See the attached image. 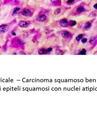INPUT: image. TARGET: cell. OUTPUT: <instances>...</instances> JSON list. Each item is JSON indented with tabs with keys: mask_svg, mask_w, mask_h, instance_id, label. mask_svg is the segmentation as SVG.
I'll use <instances>...</instances> for the list:
<instances>
[{
	"mask_svg": "<svg viewBox=\"0 0 97 126\" xmlns=\"http://www.w3.org/2000/svg\"><path fill=\"white\" fill-rule=\"evenodd\" d=\"M97 45V34L93 35L89 38L88 41L85 44V48L88 52H90Z\"/></svg>",
	"mask_w": 97,
	"mask_h": 126,
	"instance_id": "9",
	"label": "cell"
},
{
	"mask_svg": "<svg viewBox=\"0 0 97 126\" xmlns=\"http://www.w3.org/2000/svg\"><path fill=\"white\" fill-rule=\"evenodd\" d=\"M96 26V28H97V21H96V22H95Z\"/></svg>",
	"mask_w": 97,
	"mask_h": 126,
	"instance_id": "29",
	"label": "cell"
},
{
	"mask_svg": "<svg viewBox=\"0 0 97 126\" xmlns=\"http://www.w3.org/2000/svg\"><path fill=\"white\" fill-rule=\"evenodd\" d=\"M71 7L61 5L58 7L52 12L51 13V16L52 17H59L64 15L67 11L71 9Z\"/></svg>",
	"mask_w": 97,
	"mask_h": 126,
	"instance_id": "7",
	"label": "cell"
},
{
	"mask_svg": "<svg viewBox=\"0 0 97 126\" xmlns=\"http://www.w3.org/2000/svg\"><path fill=\"white\" fill-rule=\"evenodd\" d=\"M35 32V29H32L31 30H29V31H22V33H21V34L19 35L20 37L23 39H26L29 37L30 34L32 33H33Z\"/></svg>",
	"mask_w": 97,
	"mask_h": 126,
	"instance_id": "18",
	"label": "cell"
},
{
	"mask_svg": "<svg viewBox=\"0 0 97 126\" xmlns=\"http://www.w3.org/2000/svg\"><path fill=\"white\" fill-rule=\"evenodd\" d=\"M33 24L32 21H28L27 20H21L17 24V26L19 28L26 29L28 28Z\"/></svg>",
	"mask_w": 97,
	"mask_h": 126,
	"instance_id": "13",
	"label": "cell"
},
{
	"mask_svg": "<svg viewBox=\"0 0 97 126\" xmlns=\"http://www.w3.org/2000/svg\"><path fill=\"white\" fill-rule=\"evenodd\" d=\"M87 34L85 33H81L76 36L74 39L73 41L71 43L69 46V49L70 51V53H71L76 49L78 48V47L81 42V39Z\"/></svg>",
	"mask_w": 97,
	"mask_h": 126,
	"instance_id": "8",
	"label": "cell"
},
{
	"mask_svg": "<svg viewBox=\"0 0 97 126\" xmlns=\"http://www.w3.org/2000/svg\"><path fill=\"white\" fill-rule=\"evenodd\" d=\"M90 11L88 4L85 2H82L71 10L68 14L67 17L77 16L88 12Z\"/></svg>",
	"mask_w": 97,
	"mask_h": 126,
	"instance_id": "3",
	"label": "cell"
},
{
	"mask_svg": "<svg viewBox=\"0 0 97 126\" xmlns=\"http://www.w3.org/2000/svg\"><path fill=\"white\" fill-rule=\"evenodd\" d=\"M67 51L66 50H62L60 49L59 47L56 48L55 50V54L57 55H63L65 54Z\"/></svg>",
	"mask_w": 97,
	"mask_h": 126,
	"instance_id": "22",
	"label": "cell"
},
{
	"mask_svg": "<svg viewBox=\"0 0 97 126\" xmlns=\"http://www.w3.org/2000/svg\"><path fill=\"white\" fill-rule=\"evenodd\" d=\"M20 0H4L3 5H11L12 6H16L20 3Z\"/></svg>",
	"mask_w": 97,
	"mask_h": 126,
	"instance_id": "19",
	"label": "cell"
},
{
	"mask_svg": "<svg viewBox=\"0 0 97 126\" xmlns=\"http://www.w3.org/2000/svg\"><path fill=\"white\" fill-rule=\"evenodd\" d=\"M88 6L91 12L97 13V0H91L88 3Z\"/></svg>",
	"mask_w": 97,
	"mask_h": 126,
	"instance_id": "14",
	"label": "cell"
},
{
	"mask_svg": "<svg viewBox=\"0 0 97 126\" xmlns=\"http://www.w3.org/2000/svg\"><path fill=\"white\" fill-rule=\"evenodd\" d=\"M77 22L76 21L74 20H69L68 28L70 29H72L73 27L77 25Z\"/></svg>",
	"mask_w": 97,
	"mask_h": 126,
	"instance_id": "21",
	"label": "cell"
},
{
	"mask_svg": "<svg viewBox=\"0 0 97 126\" xmlns=\"http://www.w3.org/2000/svg\"><path fill=\"white\" fill-rule=\"evenodd\" d=\"M96 19L95 18H94L88 20L81 21L77 23V29L83 32L89 31L91 29Z\"/></svg>",
	"mask_w": 97,
	"mask_h": 126,
	"instance_id": "6",
	"label": "cell"
},
{
	"mask_svg": "<svg viewBox=\"0 0 97 126\" xmlns=\"http://www.w3.org/2000/svg\"><path fill=\"white\" fill-rule=\"evenodd\" d=\"M50 9L41 8L35 19L32 20L33 24L37 27H44L50 21L51 15Z\"/></svg>",
	"mask_w": 97,
	"mask_h": 126,
	"instance_id": "1",
	"label": "cell"
},
{
	"mask_svg": "<svg viewBox=\"0 0 97 126\" xmlns=\"http://www.w3.org/2000/svg\"><path fill=\"white\" fill-rule=\"evenodd\" d=\"M35 2L38 3H41L43 2L44 0H33Z\"/></svg>",
	"mask_w": 97,
	"mask_h": 126,
	"instance_id": "26",
	"label": "cell"
},
{
	"mask_svg": "<svg viewBox=\"0 0 97 126\" xmlns=\"http://www.w3.org/2000/svg\"><path fill=\"white\" fill-rule=\"evenodd\" d=\"M38 53L40 55H46L48 54L47 49L44 48H42L39 50L38 51Z\"/></svg>",
	"mask_w": 97,
	"mask_h": 126,
	"instance_id": "23",
	"label": "cell"
},
{
	"mask_svg": "<svg viewBox=\"0 0 97 126\" xmlns=\"http://www.w3.org/2000/svg\"><path fill=\"white\" fill-rule=\"evenodd\" d=\"M93 54V55H97V51H95V52H94Z\"/></svg>",
	"mask_w": 97,
	"mask_h": 126,
	"instance_id": "28",
	"label": "cell"
},
{
	"mask_svg": "<svg viewBox=\"0 0 97 126\" xmlns=\"http://www.w3.org/2000/svg\"><path fill=\"white\" fill-rule=\"evenodd\" d=\"M89 38H88V34L84 36L83 38L81 39V42L82 44L83 45L86 44L87 42L88 41V39Z\"/></svg>",
	"mask_w": 97,
	"mask_h": 126,
	"instance_id": "24",
	"label": "cell"
},
{
	"mask_svg": "<svg viewBox=\"0 0 97 126\" xmlns=\"http://www.w3.org/2000/svg\"><path fill=\"white\" fill-rule=\"evenodd\" d=\"M37 9L36 6L32 5H27L23 8L18 15L19 19L27 20L33 16Z\"/></svg>",
	"mask_w": 97,
	"mask_h": 126,
	"instance_id": "4",
	"label": "cell"
},
{
	"mask_svg": "<svg viewBox=\"0 0 97 126\" xmlns=\"http://www.w3.org/2000/svg\"><path fill=\"white\" fill-rule=\"evenodd\" d=\"M1 1H2V0H0V2H1Z\"/></svg>",
	"mask_w": 97,
	"mask_h": 126,
	"instance_id": "30",
	"label": "cell"
},
{
	"mask_svg": "<svg viewBox=\"0 0 97 126\" xmlns=\"http://www.w3.org/2000/svg\"><path fill=\"white\" fill-rule=\"evenodd\" d=\"M24 42L20 36H16L12 41V45L15 47H18L23 46Z\"/></svg>",
	"mask_w": 97,
	"mask_h": 126,
	"instance_id": "12",
	"label": "cell"
},
{
	"mask_svg": "<svg viewBox=\"0 0 97 126\" xmlns=\"http://www.w3.org/2000/svg\"><path fill=\"white\" fill-rule=\"evenodd\" d=\"M56 34L60 39L64 47H66L69 44L75 35L74 33L66 29L58 31L56 32Z\"/></svg>",
	"mask_w": 97,
	"mask_h": 126,
	"instance_id": "2",
	"label": "cell"
},
{
	"mask_svg": "<svg viewBox=\"0 0 97 126\" xmlns=\"http://www.w3.org/2000/svg\"><path fill=\"white\" fill-rule=\"evenodd\" d=\"M68 19L66 17L62 18L50 23L49 27L50 29L68 28Z\"/></svg>",
	"mask_w": 97,
	"mask_h": 126,
	"instance_id": "5",
	"label": "cell"
},
{
	"mask_svg": "<svg viewBox=\"0 0 97 126\" xmlns=\"http://www.w3.org/2000/svg\"><path fill=\"white\" fill-rule=\"evenodd\" d=\"M3 3H0V11H1V7Z\"/></svg>",
	"mask_w": 97,
	"mask_h": 126,
	"instance_id": "27",
	"label": "cell"
},
{
	"mask_svg": "<svg viewBox=\"0 0 97 126\" xmlns=\"http://www.w3.org/2000/svg\"><path fill=\"white\" fill-rule=\"evenodd\" d=\"M17 22L16 19L15 18L8 23L2 24L0 25V36L6 33L11 29L13 25Z\"/></svg>",
	"mask_w": 97,
	"mask_h": 126,
	"instance_id": "10",
	"label": "cell"
},
{
	"mask_svg": "<svg viewBox=\"0 0 97 126\" xmlns=\"http://www.w3.org/2000/svg\"><path fill=\"white\" fill-rule=\"evenodd\" d=\"M81 0H63V2L66 5L71 6Z\"/></svg>",
	"mask_w": 97,
	"mask_h": 126,
	"instance_id": "20",
	"label": "cell"
},
{
	"mask_svg": "<svg viewBox=\"0 0 97 126\" xmlns=\"http://www.w3.org/2000/svg\"><path fill=\"white\" fill-rule=\"evenodd\" d=\"M48 5L51 7H59L62 5V0H48Z\"/></svg>",
	"mask_w": 97,
	"mask_h": 126,
	"instance_id": "16",
	"label": "cell"
},
{
	"mask_svg": "<svg viewBox=\"0 0 97 126\" xmlns=\"http://www.w3.org/2000/svg\"><path fill=\"white\" fill-rule=\"evenodd\" d=\"M18 33H20V31H19V27L16 26L12 30V31H10V32L8 33L7 37L11 38V37H14V36L16 37L17 34Z\"/></svg>",
	"mask_w": 97,
	"mask_h": 126,
	"instance_id": "17",
	"label": "cell"
},
{
	"mask_svg": "<svg viewBox=\"0 0 97 126\" xmlns=\"http://www.w3.org/2000/svg\"><path fill=\"white\" fill-rule=\"evenodd\" d=\"M53 50V48L52 47H49L48 48H47V52H48V53H50Z\"/></svg>",
	"mask_w": 97,
	"mask_h": 126,
	"instance_id": "25",
	"label": "cell"
},
{
	"mask_svg": "<svg viewBox=\"0 0 97 126\" xmlns=\"http://www.w3.org/2000/svg\"><path fill=\"white\" fill-rule=\"evenodd\" d=\"M88 52L87 50L84 47L77 48L71 54L74 55H86Z\"/></svg>",
	"mask_w": 97,
	"mask_h": 126,
	"instance_id": "15",
	"label": "cell"
},
{
	"mask_svg": "<svg viewBox=\"0 0 97 126\" xmlns=\"http://www.w3.org/2000/svg\"><path fill=\"white\" fill-rule=\"evenodd\" d=\"M24 2H20V3L16 5L14 8L11 10L8 17L9 18H13L16 16H18V14L20 13V12L24 8Z\"/></svg>",
	"mask_w": 97,
	"mask_h": 126,
	"instance_id": "11",
	"label": "cell"
}]
</instances>
